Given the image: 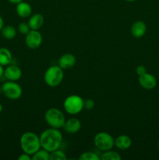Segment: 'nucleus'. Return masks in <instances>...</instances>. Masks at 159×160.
<instances>
[{
    "mask_svg": "<svg viewBox=\"0 0 159 160\" xmlns=\"http://www.w3.org/2000/svg\"><path fill=\"white\" fill-rule=\"evenodd\" d=\"M66 159L67 156L65 153L59 148L50 152L49 160H65Z\"/></svg>",
    "mask_w": 159,
    "mask_h": 160,
    "instance_id": "412c9836",
    "label": "nucleus"
},
{
    "mask_svg": "<svg viewBox=\"0 0 159 160\" xmlns=\"http://www.w3.org/2000/svg\"><path fill=\"white\" fill-rule=\"evenodd\" d=\"M125 1H126V2H134V1H136V0H125Z\"/></svg>",
    "mask_w": 159,
    "mask_h": 160,
    "instance_id": "7c9ffc66",
    "label": "nucleus"
},
{
    "mask_svg": "<svg viewBox=\"0 0 159 160\" xmlns=\"http://www.w3.org/2000/svg\"><path fill=\"white\" fill-rule=\"evenodd\" d=\"M12 60V55L10 50L7 48H0V65L8 66L11 63Z\"/></svg>",
    "mask_w": 159,
    "mask_h": 160,
    "instance_id": "f3484780",
    "label": "nucleus"
},
{
    "mask_svg": "<svg viewBox=\"0 0 159 160\" xmlns=\"http://www.w3.org/2000/svg\"><path fill=\"white\" fill-rule=\"evenodd\" d=\"M3 76L7 79V81H17L21 78L22 70L19 67L16 65H8L4 69Z\"/></svg>",
    "mask_w": 159,
    "mask_h": 160,
    "instance_id": "9d476101",
    "label": "nucleus"
},
{
    "mask_svg": "<svg viewBox=\"0 0 159 160\" xmlns=\"http://www.w3.org/2000/svg\"><path fill=\"white\" fill-rule=\"evenodd\" d=\"M130 32L132 37L136 38H140L143 37L147 32V25L143 20H137L132 24Z\"/></svg>",
    "mask_w": 159,
    "mask_h": 160,
    "instance_id": "9b49d317",
    "label": "nucleus"
},
{
    "mask_svg": "<svg viewBox=\"0 0 159 160\" xmlns=\"http://www.w3.org/2000/svg\"><path fill=\"white\" fill-rule=\"evenodd\" d=\"M94 101L90 98H87V99L84 100V108L87 110H90L94 107Z\"/></svg>",
    "mask_w": 159,
    "mask_h": 160,
    "instance_id": "b1692460",
    "label": "nucleus"
},
{
    "mask_svg": "<svg viewBox=\"0 0 159 160\" xmlns=\"http://www.w3.org/2000/svg\"><path fill=\"white\" fill-rule=\"evenodd\" d=\"M138 82L140 87L146 90H152L157 86V79L153 74L150 73H145L138 76Z\"/></svg>",
    "mask_w": 159,
    "mask_h": 160,
    "instance_id": "1a4fd4ad",
    "label": "nucleus"
},
{
    "mask_svg": "<svg viewBox=\"0 0 159 160\" xmlns=\"http://www.w3.org/2000/svg\"><path fill=\"white\" fill-rule=\"evenodd\" d=\"M20 145L22 151L31 156L41 148L40 137L31 131H26L22 134L20 139Z\"/></svg>",
    "mask_w": 159,
    "mask_h": 160,
    "instance_id": "f03ea898",
    "label": "nucleus"
},
{
    "mask_svg": "<svg viewBox=\"0 0 159 160\" xmlns=\"http://www.w3.org/2000/svg\"><path fill=\"white\" fill-rule=\"evenodd\" d=\"M64 78L63 70L59 65L51 66L48 67L44 74V81L45 84L51 88L59 86Z\"/></svg>",
    "mask_w": 159,
    "mask_h": 160,
    "instance_id": "7ed1b4c3",
    "label": "nucleus"
},
{
    "mask_svg": "<svg viewBox=\"0 0 159 160\" xmlns=\"http://www.w3.org/2000/svg\"><path fill=\"white\" fill-rule=\"evenodd\" d=\"M2 35L7 40H12L17 36V29L12 25H6L1 30Z\"/></svg>",
    "mask_w": 159,
    "mask_h": 160,
    "instance_id": "a211bd4d",
    "label": "nucleus"
},
{
    "mask_svg": "<svg viewBox=\"0 0 159 160\" xmlns=\"http://www.w3.org/2000/svg\"><path fill=\"white\" fill-rule=\"evenodd\" d=\"M3 27H4V21H3L2 17L0 16V31H1V30L2 29Z\"/></svg>",
    "mask_w": 159,
    "mask_h": 160,
    "instance_id": "bb28decb",
    "label": "nucleus"
},
{
    "mask_svg": "<svg viewBox=\"0 0 159 160\" xmlns=\"http://www.w3.org/2000/svg\"><path fill=\"white\" fill-rule=\"evenodd\" d=\"M17 30H18L19 32L22 34H24L26 35L30 31H31V28H30L28 23H25V22H22L20 24L18 25V28H17Z\"/></svg>",
    "mask_w": 159,
    "mask_h": 160,
    "instance_id": "5701e85b",
    "label": "nucleus"
},
{
    "mask_svg": "<svg viewBox=\"0 0 159 160\" xmlns=\"http://www.w3.org/2000/svg\"><path fill=\"white\" fill-rule=\"evenodd\" d=\"M2 104L0 103V112H2Z\"/></svg>",
    "mask_w": 159,
    "mask_h": 160,
    "instance_id": "c756f323",
    "label": "nucleus"
},
{
    "mask_svg": "<svg viewBox=\"0 0 159 160\" xmlns=\"http://www.w3.org/2000/svg\"><path fill=\"white\" fill-rule=\"evenodd\" d=\"M101 160H121L122 156L117 152L113 150H108V151L103 152L101 156H100Z\"/></svg>",
    "mask_w": 159,
    "mask_h": 160,
    "instance_id": "6ab92c4d",
    "label": "nucleus"
},
{
    "mask_svg": "<svg viewBox=\"0 0 159 160\" xmlns=\"http://www.w3.org/2000/svg\"><path fill=\"white\" fill-rule=\"evenodd\" d=\"M31 157L32 160H49L50 152L41 148V149L40 148L34 154H33Z\"/></svg>",
    "mask_w": 159,
    "mask_h": 160,
    "instance_id": "aec40b11",
    "label": "nucleus"
},
{
    "mask_svg": "<svg viewBox=\"0 0 159 160\" xmlns=\"http://www.w3.org/2000/svg\"><path fill=\"white\" fill-rule=\"evenodd\" d=\"M80 160H100L101 158L96 153L90 151H87L83 152L80 156H79Z\"/></svg>",
    "mask_w": 159,
    "mask_h": 160,
    "instance_id": "4be33fe9",
    "label": "nucleus"
},
{
    "mask_svg": "<svg viewBox=\"0 0 159 160\" xmlns=\"http://www.w3.org/2000/svg\"><path fill=\"white\" fill-rule=\"evenodd\" d=\"M2 93V86H0V94Z\"/></svg>",
    "mask_w": 159,
    "mask_h": 160,
    "instance_id": "2f4dec72",
    "label": "nucleus"
},
{
    "mask_svg": "<svg viewBox=\"0 0 159 160\" xmlns=\"http://www.w3.org/2000/svg\"><path fill=\"white\" fill-rule=\"evenodd\" d=\"M147 68L143 65H139L138 67L136 68V73L138 76H140V75L143 74V73H147Z\"/></svg>",
    "mask_w": 159,
    "mask_h": 160,
    "instance_id": "393cba45",
    "label": "nucleus"
},
{
    "mask_svg": "<svg viewBox=\"0 0 159 160\" xmlns=\"http://www.w3.org/2000/svg\"><path fill=\"white\" fill-rule=\"evenodd\" d=\"M64 131L69 134H76L81 128L80 120L76 117H72L65 120L64 123Z\"/></svg>",
    "mask_w": 159,
    "mask_h": 160,
    "instance_id": "f8f14e48",
    "label": "nucleus"
},
{
    "mask_svg": "<svg viewBox=\"0 0 159 160\" xmlns=\"http://www.w3.org/2000/svg\"><path fill=\"white\" fill-rule=\"evenodd\" d=\"M84 100L80 95H71L66 97L63 102L64 110L70 115H76L80 113L84 108Z\"/></svg>",
    "mask_w": 159,
    "mask_h": 160,
    "instance_id": "39448f33",
    "label": "nucleus"
},
{
    "mask_svg": "<svg viewBox=\"0 0 159 160\" xmlns=\"http://www.w3.org/2000/svg\"><path fill=\"white\" fill-rule=\"evenodd\" d=\"M16 12H17V15L21 18H26L32 13V7L28 2L22 1L17 4Z\"/></svg>",
    "mask_w": 159,
    "mask_h": 160,
    "instance_id": "4468645a",
    "label": "nucleus"
},
{
    "mask_svg": "<svg viewBox=\"0 0 159 160\" xmlns=\"http://www.w3.org/2000/svg\"><path fill=\"white\" fill-rule=\"evenodd\" d=\"M95 147L101 152H106L112 149L115 146V139L107 132H99L94 138Z\"/></svg>",
    "mask_w": 159,
    "mask_h": 160,
    "instance_id": "423d86ee",
    "label": "nucleus"
},
{
    "mask_svg": "<svg viewBox=\"0 0 159 160\" xmlns=\"http://www.w3.org/2000/svg\"><path fill=\"white\" fill-rule=\"evenodd\" d=\"M157 148H158L159 149V141H158V143H157Z\"/></svg>",
    "mask_w": 159,
    "mask_h": 160,
    "instance_id": "473e14b6",
    "label": "nucleus"
},
{
    "mask_svg": "<svg viewBox=\"0 0 159 160\" xmlns=\"http://www.w3.org/2000/svg\"><path fill=\"white\" fill-rule=\"evenodd\" d=\"M43 42L42 34L38 30H31L25 37V43L30 49H37Z\"/></svg>",
    "mask_w": 159,
    "mask_h": 160,
    "instance_id": "6e6552de",
    "label": "nucleus"
},
{
    "mask_svg": "<svg viewBox=\"0 0 159 160\" xmlns=\"http://www.w3.org/2000/svg\"><path fill=\"white\" fill-rule=\"evenodd\" d=\"M45 120L47 124L56 129L63 128L64 123L66 120L63 112L57 108L48 109L45 113Z\"/></svg>",
    "mask_w": 159,
    "mask_h": 160,
    "instance_id": "20e7f679",
    "label": "nucleus"
},
{
    "mask_svg": "<svg viewBox=\"0 0 159 160\" xmlns=\"http://www.w3.org/2000/svg\"><path fill=\"white\" fill-rule=\"evenodd\" d=\"M9 2L12 3V4H17V3L23 1V0H8Z\"/></svg>",
    "mask_w": 159,
    "mask_h": 160,
    "instance_id": "c85d7f7f",
    "label": "nucleus"
},
{
    "mask_svg": "<svg viewBox=\"0 0 159 160\" xmlns=\"http://www.w3.org/2000/svg\"><path fill=\"white\" fill-rule=\"evenodd\" d=\"M76 62V59L75 56H73L72 53H65L59 59L58 65L62 70H66V69H70L74 67Z\"/></svg>",
    "mask_w": 159,
    "mask_h": 160,
    "instance_id": "ddd939ff",
    "label": "nucleus"
},
{
    "mask_svg": "<svg viewBox=\"0 0 159 160\" xmlns=\"http://www.w3.org/2000/svg\"><path fill=\"white\" fill-rule=\"evenodd\" d=\"M2 94L7 98L11 100L19 99L23 95V89L21 86L16 81H8L2 85Z\"/></svg>",
    "mask_w": 159,
    "mask_h": 160,
    "instance_id": "0eeeda50",
    "label": "nucleus"
},
{
    "mask_svg": "<svg viewBox=\"0 0 159 160\" xmlns=\"http://www.w3.org/2000/svg\"><path fill=\"white\" fill-rule=\"evenodd\" d=\"M132 145V140L126 134L118 135L115 139V146L120 150H126L130 148Z\"/></svg>",
    "mask_w": 159,
    "mask_h": 160,
    "instance_id": "2eb2a0df",
    "label": "nucleus"
},
{
    "mask_svg": "<svg viewBox=\"0 0 159 160\" xmlns=\"http://www.w3.org/2000/svg\"><path fill=\"white\" fill-rule=\"evenodd\" d=\"M18 159L19 160H31L32 159V157H31V155L23 152V154H21L20 156H19Z\"/></svg>",
    "mask_w": 159,
    "mask_h": 160,
    "instance_id": "a878e982",
    "label": "nucleus"
},
{
    "mask_svg": "<svg viewBox=\"0 0 159 160\" xmlns=\"http://www.w3.org/2000/svg\"><path fill=\"white\" fill-rule=\"evenodd\" d=\"M45 19L42 14L35 13L30 17L28 24L31 30H39L44 24Z\"/></svg>",
    "mask_w": 159,
    "mask_h": 160,
    "instance_id": "dca6fc26",
    "label": "nucleus"
},
{
    "mask_svg": "<svg viewBox=\"0 0 159 160\" xmlns=\"http://www.w3.org/2000/svg\"><path fill=\"white\" fill-rule=\"evenodd\" d=\"M39 137L41 148L49 152L59 149L63 140L61 131L59 129L52 128L45 130Z\"/></svg>",
    "mask_w": 159,
    "mask_h": 160,
    "instance_id": "f257e3e1",
    "label": "nucleus"
},
{
    "mask_svg": "<svg viewBox=\"0 0 159 160\" xmlns=\"http://www.w3.org/2000/svg\"><path fill=\"white\" fill-rule=\"evenodd\" d=\"M3 74H4V67L3 66L0 65V78L3 76Z\"/></svg>",
    "mask_w": 159,
    "mask_h": 160,
    "instance_id": "cd10ccee",
    "label": "nucleus"
}]
</instances>
